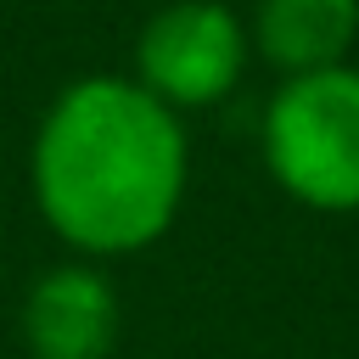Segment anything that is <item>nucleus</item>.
Instances as JSON below:
<instances>
[{
    "instance_id": "obj_5",
    "label": "nucleus",
    "mask_w": 359,
    "mask_h": 359,
    "mask_svg": "<svg viewBox=\"0 0 359 359\" xmlns=\"http://www.w3.org/2000/svg\"><path fill=\"white\" fill-rule=\"evenodd\" d=\"M353 39H359V0H258L252 11V45L286 79L342 67Z\"/></svg>"
},
{
    "instance_id": "obj_3",
    "label": "nucleus",
    "mask_w": 359,
    "mask_h": 359,
    "mask_svg": "<svg viewBox=\"0 0 359 359\" xmlns=\"http://www.w3.org/2000/svg\"><path fill=\"white\" fill-rule=\"evenodd\" d=\"M252 34L241 28V17L219 0H174L163 6L135 45V67L140 84L185 112V107H213L236 90L241 67H247Z\"/></svg>"
},
{
    "instance_id": "obj_4",
    "label": "nucleus",
    "mask_w": 359,
    "mask_h": 359,
    "mask_svg": "<svg viewBox=\"0 0 359 359\" xmlns=\"http://www.w3.org/2000/svg\"><path fill=\"white\" fill-rule=\"evenodd\" d=\"M22 337L34 359H107L118 337L112 280L90 264H62L28 286Z\"/></svg>"
},
{
    "instance_id": "obj_1",
    "label": "nucleus",
    "mask_w": 359,
    "mask_h": 359,
    "mask_svg": "<svg viewBox=\"0 0 359 359\" xmlns=\"http://www.w3.org/2000/svg\"><path fill=\"white\" fill-rule=\"evenodd\" d=\"M34 202L90 258L151 247L185 196V129L140 79L95 73L67 84L34 135Z\"/></svg>"
},
{
    "instance_id": "obj_2",
    "label": "nucleus",
    "mask_w": 359,
    "mask_h": 359,
    "mask_svg": "<svg viewBox=\"0 0 359 359\" xmlns=\"http://www.w3.org/2000/svg\"><path fill=\"white\" fill-rule=\"evenodd\" d=\"M264 163L286 196L320 213L359 208V67L297 73L264 112Z\"/></svg>"
}]
</instances>
